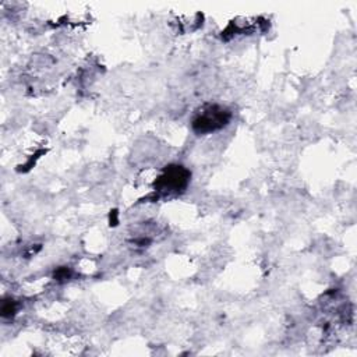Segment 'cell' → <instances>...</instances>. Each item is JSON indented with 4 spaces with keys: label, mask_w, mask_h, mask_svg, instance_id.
<instances>
[{
    "label": "cell",
    "mask_w": 357,
    "mask_h": 357,
    "mask_svg": "<svg viewBox=\"0 0 357 357\" xmlns=\"http://www.w3.org/2000/svg\"><path fill=\"white\" fill-rule=\"evenodd\" d=\"M231 112L220 105L206 103L197 110L192 119V130L197 134L215 132L229 124Z\"/></svg>",
    "instance_id": "cell-1"
},
{
    "label": "cell",
    "mask_w": 357,
    "mask_h": 357,
    "mask_svg": "<svg viewBox=\"0 0 357 357\" xmlns=\"http://www.w3.org/2000/svg\"><path fill=\"white\" fill-rule=\"evenodd\" d=\"M188 180H190V172L184 166L170 165L158 177L155 183V188L162 195L177 194L178 191H183L187 187Z\"/></svg>",
    "instance_id": "cell-2"
}]
</instances>
